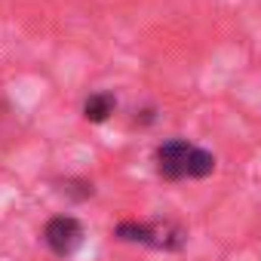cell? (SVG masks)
<instances>
[{
    "label": "cell",
    "instance_id": "1",
    "mask_svg": "<svg viewBox=\"0 0 261 261\" xmlns=\"http://www.w3.org/2000/svg\"><path fill=\"white\" fill-rule=\"evenodd\" d=\"M157 172L166 181L178 178H206L215 172V157L185 139H169L157 148Z\"/></svg>",
    "mask_w": 261,
    "mask_h": 261
},
{
    "label": "cell",
    "instance_id": "2",
    "mask_svg": "<svg viewBox=\"0 0 261 261\" xmlns=\"http://www.w3.org/2000/svg\"><path fill=\"white\" fill-rule=\"evenodd\" d=\"M117 237L120 240H129V243H145V246H154V249H181L188 233L178 227V224H139V221H123L117 224Z\"/></svg>",
    "mask_w": 261,
    "mask_h": 261
},
{
    "label": "cell",
    "instance_id": "3",
    "mask_svg": "<svg viewBox=\"0 0 261 261\" xmlns=\"http://www.w3.org/2000/svg\"><path fill=\"white\" fill-rule=\"evenodd\" d=\"M43 240L56 255H62V258L74 255L80 249V243H83V224L77 218H71V215H59L43 227Z\"/></svg>",
    "mask_w": 261,
    "mask_h": 261
},
{
    "label": "cell",
    "instance_id": "4",
    "mask_svg": "<svg viewBox=\"0 0 261 261\" xmlns=\"http://www.w3.org/2000/svg\"><path fill=\"white\" fill-rule=\"evenodd\" d=\"M117 108V98L111 92H92L86 101H83V117L89 123H105Z\"/></svg>",
    "mask_w": 261,
    "mask_h": 261
}]
</instances>
